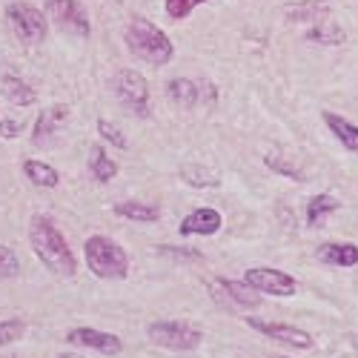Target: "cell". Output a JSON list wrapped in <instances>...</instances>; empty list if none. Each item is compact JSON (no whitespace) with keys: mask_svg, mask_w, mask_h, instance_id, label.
<instances>
[{"mask_svg":"<svg viewBox=\"0 0 358 358\" xmlns=\"http://www.w3.org/2000/svg\"><path fill=\"white\" fill-rule=\"evenodd\" d=\"M0 132H3V138H15L20 132V124L17 121H6L3 127H0Z\"/></svg>","mask_w":358,"mask_h":358,"instance_id":"cell-31","label":"cell"},{"mask_svg":"<svg viewBox=\"0 0 358 358\" xmlns=\"http://www.w3.org/2000/svg\"><path fill=\"white\" fill-rule=\"evenodd\" d=\"M29 241H32L35 255L41 258V264L49 273L61 275V278H72L78 270L75 252L69 250V241L64 238V232L55 227L52 218L46 215H35L29 221Z\"/></svg>","mask_w":358,"mask_h":358,"instance_id":"cell-1","label":"cell"},{"mask_svg":"<svg viewBox=\"0 0 358 358\" xmlns=\"http://www.w3.org/2000/svg\"><path fill=\"white\" fill-rule=\"evenodd\" d=\"M307 41L321 43V46H341V43H347V32L336 20H321L307 32Z\"/></svg>","mask_w":358,"mask_h":358,"instance_id":"cell-17","label":"cell"},{"mask_svg":"<svg viewBox=\"0 0 358 358\" xmlns=\"http://www.w3.org/2000/svg\"><path fill=\"white\" fill-rule=\"evenodd\" d=\"M206 3V0H166V15L172 20H184L195 6Z\"/></svg>","mask_w":358,"mask_h":358,"instance_id":"cell-28","label":"cell"},{"mask_svg":"<svg viewBox=\"0 0 358 358\" xmlns=\"http://www.w3.org/2000/svg\"><path fill=\"white\" fill-rule=\"evenodd\" d=\"M201 92H203V89H201L198 83L187 80V78L169 80V86H166V95H169V101H175L178 106H184V109L198 106V103H201Z\"/></svg>","mask_w":358,"mask_h":358,"instance_id":"cell-14","label":"cell"},{"mask_svg":"<svg viewBox=\"0 0 358 358\" xmlns=\"http://www.w3.org/2000/svg\"><path fill=\"white\" fill-rule=\"evenodd\" d=\"M6 17L15 29V35L26 43V46H38L46 41V32H49V20L41 9H35L32 3H23V0H17V3H9L6 6Z\"/></svg>","mask_w":358,"mask_h":358,"instance_id":"cell-5","label":"cell"},{"mask_svg":"<svg viewBox=\"0 0 358 358\" xmlns=\"http://www.w3.org/2000/svg\"><path fill=\"white\" fill-rule=\"evenodd\" d=\"M23 333H26V324L20 318H3L0 321V347L12 344V341H20Z\"/></svg>","mask_w":358,"mask_h":358,"instance_id":"cell-25","label":"cell"},{"mask_svg":"<svg viewBox=\"0 0 358 358\" xmlns=\"http://www.w3.org/2000/svg\"><path fill=\"white\" fill-rule=\"evenodd\" d=\"M0 86H3V98L12 101L15 106H29V103H35V101H38V92H35V89L29 86L26 80L15 78V75H6Z\"/></svg>","mask_w":358,"mask_h":358,"instance_id":"cell-19","label":"cell"},{"mask_svg":"<svg viewBox=\"0 0 358 358\" xmlns=\"http://www.w3.org/2000/svg\"><path fill=\"white\" fill-rule=\"evenodd\" d=\"M46 15H49V20L57 23V29H64L69 35L89 38V32H92L89 17L78 0H46Z\"/></svg>","mask_w":358,"mask_h":358,"instance_id":"cell-8","label":"cell"},{"mask_svg":"<svg viewBox=\"0 0 358 358\" xmlns=\"http://www.w3.org/2000/svg\"><path fill=\"white\" fill-rule=\"evenodd\" d=\"M9 358H15V355H9Z\"/></svg>","mask_w":358,"mask_h":358,"instance_id":"cell-34","label":"cell"},{"mask_svg":"<svg viewBox=\"0 0 358 358\" xmlns=\"http://www.w3.org/2000/svg\"><path fill=\"white\" fill-rule=\"evenodd\" d=\"M164 255H169V258H178V261H201V252H187V247H158Z\"/></svg>","mask_w":358,"mask_h":358,"instance_id":"cell-30","label":"cell"},{"mask_svg":"<svg viewBox=\"0 0 358 358\" xmlns=\"http://www.w3.org/2000/svg\"><path fill=\"white\" fill-rule=\"evenodd\" d=\"M244 284H250L252 289L266 292V295H278V298L295 295V289H298V281L289 273L275 270V266H252V270L244 273Z\"/></svg>","mask_w":358,"mask_h":358,"instance_id":"cell-9","label":"cell"},{"mask_svg":"<svg viewBox=\"0 0 358 358\" xmlns=\"http://www.w3.org/2000/svg\"><path fill=\"white\" fill-rule=\"evenodd\" d=\"M221 227H224L221 213L210 210V206L189 213V215L181 221V232H184V235H215Z\"/></svg>","mask_w":358,"mask_h":358,"instance_id":"cell-12","label":"cell"},{"mask_svg":"<svg viewBox=\"0 0 358 358\" xmlns=\"http://www.w3.org/2000/svg\"><path fill=\"white\" fill-rule=\"evenodd\" d=\"M98 132L112 143V146H117V149H127V138H124V132L117 129L112 121H106V117H101L98 121Z\"/></svg>","mask_w":358,"mask_h":358,"instance_id":"cell-29","label":"cell"},{"mask_svg":"<svg viewBox=\"0 0 358 358\" xmlns=\"http://www.w3.org/2000/svg\"><path fill=\"white\" fill-rule=\"evenodd\" d=\"M264 164L270 166V169H275V172H281V175H287V178H292V181H304V172L298 169L292 161H281V155H275V152L266 155Z\"/></svg>","mask_w":358,"mask_h":358,"instance_id":"cell-26","label":"cell"},{"mask_svg":"<svg viewBox=\"0 0 358 358\" xmlns=\"http://www.w3.org/2000/svg\"><path fill=\"white\" fill-rule=\"evenodd\" d=\"M86 266L98 278H127L129 275V255L121 244H115L106 235H92L83 244Z\"/></svg>","mask_w":358,"mask_h":358,"instance_id":"cell-3","label":"cell"},{"mask_svg":"<svg viewBox=\"0 0 358 358\" xmlns=\"http://www.w3.org/2000/svg\"><path fill=\"white\" fill-rule=\"evenodd\" d=\"M66 341L75 344V347L98 350L101 355H117L124 350L121 338H117L115 333H101V330H92V327H75V330H69Z\"/></svg>","mask_w":358,"mask_h":358,"instance_id":"cell-11","label":"cell"},{"mask_svg":"<svg viewBox=\"0 0 358 358\" xmlns=\"http://www.w3.org/2000/svg\"><path fill=\"white\" fill-rule=\"evenodd\" d=\"M247 324L252 330L264 333L266 338H273L278 344H289L295 350H310L313 347V336L298 330V327H289V324H278V321H264V318H247Z\"/></svg>","mask_w":358,"mask_h":358,"instance_id":"cell-10","label":"cell"},{"mask_svg":"<svg viewBox=\"0 0 358 358\" xmlns=\"http://www.w3.org/2000/svg\"><path fill=\"white\" fill-rule=\"evenodd\" d=\"M112 89H115L117 101H121L129 112H135L138 117H149V112H152L149 109V83L141 72L121 69L112 80Z\"/></svg>","mask_w":358,"mask_h":358,"instance_id":"cell-6","label":"cell"},{"mask_svg":"<svg viewBox=\"0 0 358 358\" xmlns=\"http://www.w3.org/2000/svg\"><path fill=\"white\" fill-rule=\"evenodd\" d=\"M146 336L152 344H158L164 350H178V352L195 350L203 338V333L189 321H155L146 327Z\"/></svg>","mask_w":358,"mask_h":358,"instance_id":"cell-4","label":"cell"},{"mask_svg":"<svg viewBox=\"0 0 358 358\" xmlns=\"http://www.w3.org/2000/svg\"><path fill=\"white\" fill-rule=\"evenodd\" d=\"M23 175H26L35 187H43V189H55L57 184H61V175H57V169H52V166L43 164V161H26V164H23Z\"/></svg>","mask_w":358,"mask_h":358,"instance_id":"cell-20","label":"cell"},{"mask_svg":"<svg viewBox=\"0 0 358 358\" xmlns=\"http://www.w3.org/2000/svg\"><path fill=\"white\" fill-rule=\"evenodd\" d=\"M318 258L324 264H333V266H355L358 264V247L355 244H347V241L321 244L318 247Z\"/></svg>","mask_w":358,"mask_h":358,"instance_id":"cell-13","label":"cell"},{"mask_svg":"<svg viewBox=\"0 0 358 358\" xmlns=\"http://www.w3.org/2000/svg\"><path fill=\"white\" fill-rule=\"evenodd\" d=\"M273 358H284V355H273Z\"/></svg>","mask_w":358,"mask_h":358,"instance_id":"cell-33","label":"cell"},{"mask_svg":"<svg viewBox=\"0 0 358 358\" xmlns=\"http://www.w3.org/2000/svg\"><path fill=\"white\" fill-rule=\"evenodd\" d=\"M89 169H92L95 181H101V184L112 181V178L117 175V164L103 152V146H92V161H89Z\"/></svg>","mask_w":358,"mask_h":358,"instance_id":"cell-23","label":"cell"},{"mask_svg":"<svg viewBox=\"0 0 358 358\" xmlns=\"http://www.w3.org/2000/svg\"><path fill=\"white\" fill-rule=\"evenodd\" d=\"M181 178L189 184V187H198V189H206V187H218L221 184V178H218V172L215 169H210V166H195V164H187L184 169H181Z\"/></svg>","mask_w":358,"mask_h":358,"instance_id":"cell-21","label":"cell"},{"mask_svg":"<svg viewBox=\"0 0 358 358\" xmlns=\"http://www.w3.org/2000/svg\"><path fill=\"white\" fill-rule=\"evenodd\" d=\"M324 124L330 127V132L350 149V152H358V127L350 124L347 117L336 115V112H324Z\"/></svg>","mask_w":358,"mask_h":358,"instance_id":"cell-16","label":"cell"},{"mask_svg":"<svg viewBox=\"0 0 358 358\" xmlns=\"http://www.w3.org/2000/svg\"><path fill=\"white\" fill-rule=\"evenodd\" d=\"M124 38H127V46L132 49V55H138L141 61L152 64V66H166L172 61V55H175L169 38L155 23H149L146 17H132Z\"/></svg>","mask_w":358,"mask_h":358,"instance_id":"cell-2","label":"cell"},{"mask_svg":"<svg viewBox=\"0 0 358 358\" xmlns=\"http://www.w3.org/2000/svg\"><path fill=\"white\" fill-rule=\"evenodd\" d=\"M210 292H213V301L229 313H241V310H255L261 304V298L252 295L250 284H238V281H221V278H213L210 284Z\"/></svg>","mask_w":358,"mask_h":358,"instance_id":"cell-7","label":"cell"},{"mask_svg":"<svg viewBox=\"0 0 358 358\" xmlns=\"http://www.w3.org/2000/svg\"><path fill=\"white\" fill-rule=\"evenodd\" d=\"M69 117V109L64 103H55L49 109H43L38 115V124H35V141H46L49 135H55L57 129H61V124Z\"/></svg>","mask_w":358,"mask_h":358,"instance_id":"cell-15","label":"cell"},{"mask_svg":"<svg viewBox=\"0 0 358 358\" xmlns=\"http://www.w3.org/2000/svg\"><path fill=\"white\" fill-rule=\"evenodd\" d=\"M327 12H330V6L327 3H298V6H289L287 9V17L295 20V23H321L327 17Z\"/></svg>","mask_w":358,"mask_h":358,"instance_id":"cell-24","label":"cell"},{"mask_svg":"<svg viewBox=\"0 0 358 358\" xmlns=\"http://www.w3.org/2000/svg\"><path fill=\"white\" fill-rule=\"evenodd\" d=\"M64 358H75V355H64Z\"/></svg>","mask_w":358,"mask_h":358,"instance_id":"cell-32","label":"cell"},{"mask_svg":"<svg viewBox=\"0 0 358 358\" xmlns=\"http://www.w3.org/2000/svg\"><path fill=\"white\" fill-rule=\"evenodd\" d=\"M17 273H20V261H17V255H15L6 244H0V281L15 278Z\"/></svg>","mask_w":358,"mask_h":358,"instance_id":"cell-27","label":"cell"},{"mask_svg":"<svg viewBox=\"0 0 358 358\" xmlns=\"http://www.w3.org/2000/svg\"><path fill=\"white\" fill-rule=\"evenodd\" d=\"M336 210H338V198H333V195H315L307 203V221H310V227H321L324 218L330 213H336Z\"/></svg>","mask_w":358,"mask_h":358,"instance_id":"cell-22","label":"cell"},{"mask_svg":"<svg viewBox=\"0 0 358 358\" xmlns=\"http://www.w3.org/2000/svg\"><path fill=\"white\" fill-rule=\"evenodd\" d=\"M115 215L129 218V221H141V224H149V221H158V218H161V210H158L155 203L121 201V203H115Z\"/></svg>","mask_w":358,"mask_h":358,"instance_id":"cell-18","label":"cell"}]
</instances>
